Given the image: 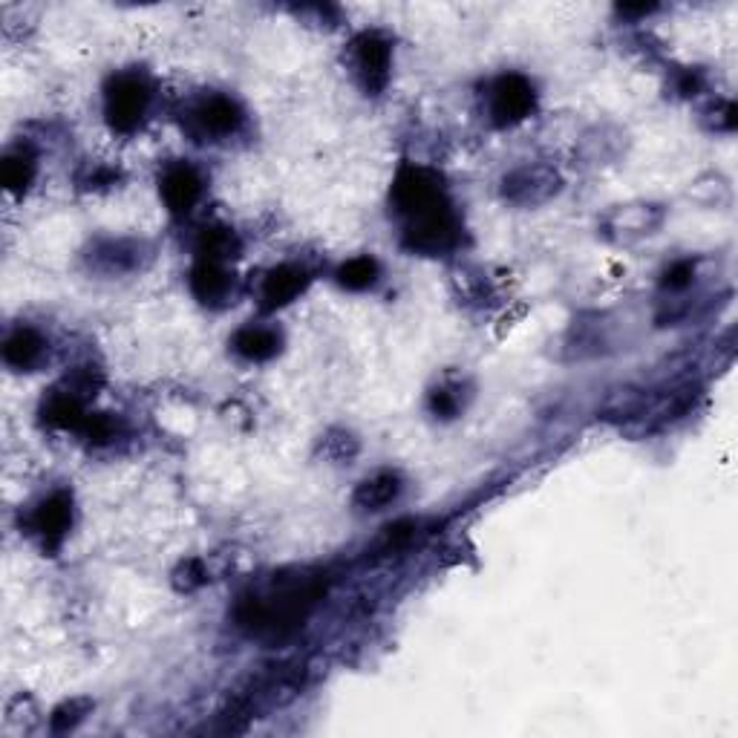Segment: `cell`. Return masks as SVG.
Here are the masks:
<instances>
[{
	"label": "cell",
	"instance_id": "obj_6",
	"mask_svg": "<svg viewBox=\"0 0 738 738\" xmlns=\"http://www.w3.org/2000/svg\"><path fill=\"white\" fill-rule=\"evenodd\" d=\"M352 67L366 95H378L389 81L393 44L382 32H361L352 44Z\"/></svg>",
	"mask_w": 738,
	"mask_h": 738
},
{
	"label": "cell",
	"instance_id": "obj_10",
	"mask_svg": "<svg viewBox=\"0 0 738 738\" xmlns=\"http://www.w3.org/2000/svg\"><path fill=\"white\" fill-rule=\"evenodd\" d=\"M159 194L173 217H185L203 196V177L196 173L194 164L173 162L164 168L162 179H159Z\"/></svg>",
	"mask_w": 738,
	"mask_h": 738
},
{
	"label": "cell",
	"instance_id": "obj_3",
	"mask_svg": "<svg viewBox=\"0 0 738 738\" xmlns=\"http://www.w3.org/2000/svg\"><path fill=\"white\" fill-rule=\"evenodd\" d=\"M150 104V84L139 72H118L104 87V116L116 133H136Z\"/></svg>",
	"mask_w": 738,
	"mask_h": 738
},
{
	"label": "cell",
	"instance_id": "obj_25",
	"mask_svg": "<svg viewBox=\"0 0 738 738\" xmlns=\"http://www.w3.org/2000/svg\"><path fill=\"white\" fill-rule=\"evenodd\" d=\"M412 536H416V522H412V520H401V522H396V525H389V529L384 531V540H382L384 552H396V548H405Z\"/></svg>",
	"mask_w": 738,
	"mask_h": 738
},
{
	"label": "cell",
	"instance_id": "obj_15",
	"mask_svg": "<svg viewBox=\"0 0 738 738\" xmlns=\"http://www.w3.org/2000/svg\"><path fill=\"white\" fill-rule=\"evenodd\" d=\"M41 416H44V421H47L49 428L81 430L90 412H84V405H81V398H78L76 393H70V389H58V393H53V396L44 401Z\"/></svg>",
	"mask_w": 738,
	"mask_h": 738
},
{
	"label": "cell",
	"instance_id": "obj_13",
	"mask_svg": "<svg viewBox=\"0 0 738 738\" xmlns=\"http://www.w3.org/2000/svg\"><path fill=\"white\" fill-rule=\"evenodd\" d=\"M90 265L104 274H127L141 265V242L136 240H104L90 254Z\"/></svg>",
	"mask_w": 738,
	"mask_h": 738
},
{
	"label": "cell",
	"instance_id": "obj_18",
	"mask_svg": "<svg viewBox=\"0 0 738 738\" xmlns=\"http://www.w3.org/2000/svg\"><path fill=\"white\" fill-rule=\"evenodd\" d=\"M196 254H200V260L226 265V260H234L240 254V237L226 226L203 228L200 240H196Z\"/></svg>",
	"mask_w": 738,
	"mask_h": 738
},
{
	"label": "cell",
	"instance_id": "obj_1",
	"mask_svg": "<svg viewBox=\"0 0 738 738\" xmlns=\"http://www.w3.org/2000/svg\"><path fill=\"white\" fill-rule=\"evenodd\" d=\"M323 591H327V583L320 577L277 580L269 594L242 598L234 617H237V626L249 635L281 640L306 621V614L323 598Z\"/></svg>",
	"mask_w": 738,
	"mask_h": 738
},
{
	"label": "cell",
	"instance_id": "obj_5",
	"mask_svg": "<svg viewBox=\"0 0 738 738\" xmlns=\"http://www.w3.org/2000/svg\"><path fill=\"white\" fill-rule=\"evenodd\" d=\"M490 122L497 127H513L525 122L536 107L534 84L520 72H506L490 84Z\"/></svg>",
	"mask_w": 738,
	"mask_h": 738
},
{
	"label": "cell",
	"instance_id": "obj_23",
	"mask_svg": "<svg viewBox=\"0 0 738 738\" xmlns=\"http://www.w3.org/2000/svg\"><path fill=\"white\" fill-rule=\"evenodd\" d=\"M173 583H177L179 591H194L200 586L208 583V571H205V563L191 557L182 566L177 568V575H173Z\"/></svg>",
	"mask_w": 738,
	"mask_h": 738
},
{
	"label": "cell",
	"instance_id": "obj_16",
	"mask_svg": "<svg viewBox=\"0 0 738 738\" xmlns=\"http://www.w3.org/2000/svg\"><path fill=\"white\" fill-rule=\"evenodd\" d=\"M44 350H47L44 338H41L35 329L21 327L3 341V361H7L12 370H32V366L41 364Z\"/></svg>",
	"mask_w": 738,
	"mask_h": 738
},
{
	"label": "cell",
	"instance_id": "obj_20",
	"mask_svg": "<svg viewBox=\"0 0 738 738\" xmlns=\"http://www.w3.org/2000/svg\"><path fill=\"white\" fill-rule=\"evenodd\" d=\"M338 283L350 292H366L378 283V263L370 254L352 257L338 269Z\"/></svg>",
	"mask_w": 738,
	"mask_h": 738
},
{
	"label": "cell",
	"instance_id": "obj_11",
	"mask_svg": "<svg viewBox=\"0 0 738 738\" xmlns=\"http://www.w3.org/2000/svg\"><path fill=\"white\" fill-rule=\"evenodd\" d=\"M309 286V277H306L304 269H297V265H277L272 272L265 274L263 288H260V300H263L265 311L283 309L288 306L295 297H300Z\"/></svg>",
	"mask_w": 738,
	"mask_h": 738
},
{
	"label": "cell",
	"instance_id": "obj_7",
	"mask_svg": "<svg viewBox=\"0 0 738 738\" xmlns=\"http://www.w3.org/2000/svg\"><path fill=\"white\" fill-rule=\"evenodd\" d=\"M242 127L240 104L228 95H205L188 113V130L200 139H226Z\"/></svg>",
	"mask_w": 738,
	"mask_h": 738
},
{
	"label": "cell",
	"instance_id": "obj_9",
	"mask_svg": "<svg viewBox=\"0 0 738 738\" xmlns=\"http://www.w3.org/2000/svg\"><path fill=\"white\" fill-rule=\"evenodd\" d=\"M560 185L563 182L554 168L525 164V168H516L513 173H508L506 182H502V194L516 205H540L545 200H552L560 191Z\"/></svg>",
	"mask_w": 738,
	"mask_h": 738
},
{
	"label": "cell",
	"instance_id": "obj_17",
	"mask_svg": "<svg viewBox=\"0 0 738 738\" xmlns=\"http://www.w3.org/2000/svg\"><path fill=\"white\" fill-rule=\"evenodd\" d=\"M398 493H401V479L396 474H378L357 485L355 506L361 511H382L389 502H396Z\"/></svg>",
	"mask_w": 738,
	"mask_h": 738
},
{
	"label": "cell",
	"instance_id": "obj_2",
	"mask_svg": "<svg viewBox=\"0 0 738 738\" xmlns=\"http://www.w3.org/2000/svg\"><path fill=\"white\" fill-rule=\"evenodd\" d=\"M389 200H393V208L405 217V223L428 217L433 211L451 205L447 191L442 185V177L430 171V168H421V164H405L396 173Z\"/></svg>",
	"mask_w": 738,
	"mask_h": 738
},
{
	"label": "cell",
	"instance_id": "obj_19",
	"mask_svg": "<svg viewBox=\"0 0 738 738\" xmlns=\"http://www.w3.org/2000/svg\"><path fill=\"white\" fill-rule=\"evenodd\" d=\"M0 179H3V188L9 194L24 196L30 191L32 179H35V156L24 148L7 154L3 164H0Z\"/></svg>",
	"mask_w": 738,
	"mask_h": 738
},
{
	"label": "cell",
	"instance_id": "obj_14",
	"mask_svg": "<svg viewBox=\"0 0 738 738\" xmlns=\"http://www.w3.org/2000/svg\"><path fill=\"white\" fill-rule=\"evenodd\" d=\"M234 352L242 357V361H251V364H263V361H272L283 347V338L277 329L269 327H242L240 332L231 338Z\"/></svg>",
	"mask_w": 738,
	"mask_h": 738
},
{
	"label": "cell",
	"instance_id": "obj_12",
	"mask_svg": "<svg viewBox=\"0 0 738 738\" xmlns=\"http://www.w3.org/2000/svg\"><path fill=\"white\" fill-rule=\"evenodd\" d=\"M188 283H191V292L203 306L226 304L234 292V277L226 272V265L211 263V260H196Z\"/></svg>",
	"mask_w": 738,
	"mask_h": 738
},
{
	"label": "cell",
	"instance_id": "obj_22",
	"mask_svg": "<svg viewBox=\"0 0 738 738\" xmlns=\"http://www.w3.org/2000/svg\"><path fill=\"white\" fill-rule=\"evenodd\" d=\"M81 433H84L87 442L107 444L118 435V421L110 412H93V416H87Z\"/></svg>",
	"mask_w": 738,
	"mask_h": 738
},
{
	"label": "cell",
	"instance_id": "obj_8",
	"mask_svg": "<svg viewBox=\"0 0 738 738\" xmlns=\"http://www.w3.org/2000/svg\"><path fill=\"white\" fill-rule=\"evenodd\" d=\"M32 534L38 536L44 552H55L72 529V497L67 490H55L32 511Z\"/></svg>",
	"mask_w": 738,
	"mask_h": 738
},
{
	"label": "cell",
	"instance_id": "obj_24",
	"mask_svg": "<svg viewBox=\"0 0 738 738\" xmlns=\"http://www.w3.org/2000/svg\"><path fill=\"white\" fill-rule=\"evenodd\" d=\"M692 277H695V263H692V260H678V263H672L667 272H663L661 286L667 288V292H684V288L692 283Z\"/></svg>",
	"mask_w": 738,
	"mask_h": 738
},
{
	"label": "cell",
	"instance_id": "obj_4",
	"mask_svg": "<svg viewBox=\"0 0 738 738\" xmlns=\"http://www.w3.org/2000/svg\"><path fill=\"white\" fill-rule=\"evenodd\" d=\"M462 242V223L453 205L433 211L428 217L405 223V246L419 254H444Z\"/></svg>",
	"mask_w": 738,
	"mask_h": 738
},
{
	"label": "cell",
	"instance_id": "obj_26",
	"mask_svg": "<svg viewBox=\"0 0 738 738\" xmlns=\"http://www.w3.org/2000/svg\"><path fill=\"white\" fill-rule=\"evenodd\" d=\"M430 410H433V416H439V419H453L458 412V398L453 396V389H433L430 393Z\"/></svg>",
	"mask_w": 738,
	"mask_h": 738
},
{
	"label": "cell",
	"instance_id": "obj_21",
	"mask_svg": "<svg viewBox=\"0 0 738 738\" xmlns=\"http://www.w3.org/2000/svg\"><path fill=\"white\" fill-rule=\"evenodd\" d=\"M90 709H93V701H90V699L64 701L61 707L53 713L49 724H53L55 733H70V730H76L78 724L84 722L87 715H90Z\"/></svg>",
	"mask_w": 738,
	"mask_h": 738
}]
</instances>
